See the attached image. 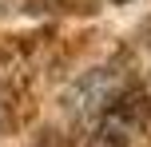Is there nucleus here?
Returning <instances> with one entry per match:
<instances>
[{"mask_svg":"<svg viewBox=\"0 0 151 147\" xmlns=\"http://www.w3.org/2000/svg\"><path fill=\"white\" fill-rule=\"evenodd\" d=\"M143 40H147V48H151V20L143 24Z\"/></svg>","mask_w":151,"mask_h":147,"instance_id":"nucleus-1","label":"nucleus"}]
</instances>
